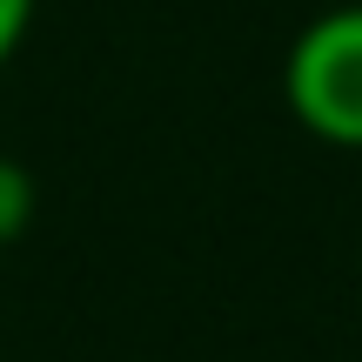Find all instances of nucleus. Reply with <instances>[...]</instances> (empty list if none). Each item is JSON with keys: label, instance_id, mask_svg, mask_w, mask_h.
<instances>
[{"label": "nucleus", "instance_id": "1", "mask_svg": "<svg viewBox=\"0 0 362 362\" xmlns=\"http://www.w3.org/2000/svg\"><path fill=\"white\" fill-rule=\"evenodd\" d=\"M282 101L302 134L362 155V0L296 27L282 61Z\"/></svg>", "mask_w": 362, "mask_h": 362}, {"label": "nucleus", "instance_id": "2", "mask_svg": "<svg viewBox=\"0 0 362 362\" xmlns=\"http://www.w3.org/2000/svg\"><path fill=\"white\" fill-rule=\"evenodd\" d=\"M34 228V175L13 155H0V248H13Z\"/></svg>", "mask_w": 362, "mask_h": 362}, {"label": "nucleus", "instance_id": "3", "mask_svg": "<svg viewBox=\"0 0 362 362\" xmlns=\"http://www.w3.org/2000/svg\"><path fill=\"white\" fill-rule=\"evenodd\" d=\"M34 7L40 0H0V67L13 61V47L27 40V27H34Z\"/></svg>", "mask_w": 362, "mask_h": 362}]
</instances>
